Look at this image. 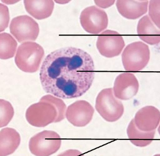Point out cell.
<instances>
[{"mask_svg":"<svg viewBox=\"0 0 160 156\" xmlns=\"http://www.w3.org/2000/svg\"><path fill=\"white\" fill-rule=\"evenodd\" d=\"M137 34L141 39L151 45L160 42V30L155 26L149 15L145 16L138 21Z\"/></svg>","mask_w":160,"mask_h":156,"instance_id":"5bb4252c","label":"cell"},{"mask_svg":"<svg viewBox=\"0 0 160 156\" xmlns=\"http://www.w3.org/2000/svg\"><path fill=\"white\" fill-rule=\"evenodd\" d=\"M93 59L83 50L66 47L47 55L40 72L45 92L57 98L70 99L87 93L95 77Z\"/></svg>","mask_w":160,"mask_h":156,"instance_id":"6da1fadb","label":"cell"},{"mask_svg":"<svg viewBox=\"0 0 160 156\" xmlns=\"http://www.w3.org/2000/svg\"><path fill=\"white\" fill-rule=\"evenodd\" d=\"M17 42L7 33L0 34V59L7 60L14 57L16 52Z\"/></svg>","mask_w":160,"mask_h":156,"instance_id":"ac0fdd59","label":"cell"},{"mask_svg":"<svg viewBox=\"0 0 160 156\" xmlns=\"http://www.w3.org/2000/svg\"><path fill=\"white\" fill-rule=\"evenodd\" d=\"M122 62L127 71H140L147 65L150 59L149 46L141 41L133 42L125 48Z\"/></svg>","mask_w":160,"mask_h":156,"instance_id":"277c9868","label":"cell"},{"mask_svg":"<svg viewBox=\"0 0 160 156\" xmlns=\"http://www.w3.org/2000/svg\"><path fill=\"white\" fill-rule=\"evenodd\" d=\"M14 115V108L11 103L7 100L0 99V128L7 126Z\"/></svg>","mask_w":160,"mask_h":156,"instance_id":"d6986e66","label":"cell"},{"mask_svg":"<svg viewBox=\"0 0 160 156\" xmlns=\"http://www.w3.org/2000/svg\"><path fill=\"white\" fill-rule=\"evenodd\" d=\"M10 31L19 43L31 42L38 38L39 27L38 23L29 16H19L12 20Z\"/></svg>","mask_w":160,"mask_h":156,"instance_id":"ba28073f","label":"cell"},{"mask_svg":"<svg viewBox=\"0 0 160 156\" xmlns=\"http://www.w3.org/2000/svg\"><path fill=\"white\" fill-rule=\"evenodd\" d=\"M44 56L43 47L38 43L26 42L18 47L15 58L17 66L25 73L38 71Z\"/></svg>","mask_w":160,"mask_h":156,"instance_id":"7a4b0ae2","label":"cell"},{"mask_svg":"<svg viewBox=\"0 0 160 156\" xmlns=\"http://www.w3.org/2000/svg\"><path fill=\"white\" fill-rule=\"evenodd\" d=\"M115 1H94L95 4L101 8H108L114 4Z\"/></svg>","mask_w":160,"mask_h":156,"instance_id":"cb8c5ba5","label":"cell"},{"mask_svg":"<svg viewBox=\"0 0 160 156\" xmlns=\"http://www.w3.org/2000/svg\"><path fill=\"white\" fill-rule=\"evenodd\" d=\"M80 22L83 29L91 34H99L106 29L108 24L106 12L95 6L88 7L82 11Z\"/></svg>","mask_w":160,"mask_h":156,"instance_id":"52a82bcc","label":"cell"},{"mask_svg":"<svg viewBox=\"0 0 160 156\" xmlns=\"http://www.w3.org/2000/svg\"><path fill=\"white\" fill-rule=\"evenodd\" d=\"M57 116V110L54 105L43 100H40L30 105L26 112V118L28 123L38 128L56 123Z\"/></svg>","mask_w":160,"mask_h":156,"instance_id":"8992f818","label":"cell"},{"mask_svg":"<svg viewBox=\"0 0 160 156\" xmlns=\"http://www.w3.org/2000/svg\"><path fill=\"white\" fill-rule=\"evenodd\" d=\"M149 1L118 0L116 6L119 14L130 20L138 19L147 12Z\"/></svg>","mask_w":160,"mask_h":156,"instance_id":"4fadbf2b","label":"cell"},{"mask_svg":"<svg viewBox=\"0 0 160 156\" xmlns=\"http://www.w3.org/2000/svg\"><path fill=\"white\" fill-rule=\"evenodd\" d=\"M138 89L139 83L135 75L131 73H125L117 76L112 90L117 98L127 100L137 94Z\"/></svg>","mask_w":160,"mask_h":156,"instance_id":"8fae6325","label":"cell"},{"mask_svg":"<svg viewBox=\"0 0 160 156\" xmlns=\"http://www.w3.org/2000/svg\"><path fill=\"white\" fill-rule=\"evenodd\" d=\"M58 156H84V155L78 150L70 149L60 153Z\"/></svg>","mask_w":160,"mask_h":156,"instance_id":"603a6c76","label":"cell"},{"mask_svg":"<svg viewBox=\"0 0 160 156\" xmlns=\"http://www.w3.org/2000/svg\"><path fill=\"white\" fill-rule=\"evenodd\" d=\"M133 120L136 127L140 131H155L160 124V111L153 106H146L138 111Z\"/></svg>","mask_w":160,"mask_h":156,"instance_id":"7c38bea8","label":"cell"},{"mask_svg":"<svg viewBox=\"0 0 160 156\" xmlns=\"http://www.w3.org/2000/svg\"><path fill=\"white\" fill-rule=\"evenodd\" d=\"M160 156V154H156V155H155V156Z\"/></svg>","mask_w":160,"mask_h":156,"instance_id":"d4e9b609","label":"cell"},{"mask_svg":"<svg viewBox=\"0 0 160 156\" xmlns=\"http://www.w3.org/2000/svg\"><path fill=\"white\" fill-rule=\"evenodd\" d=\"M61 142V137L57 133L45 130L30 138L29 148L35 156H50L58 151Z\"/></svg>","mask_w":160,"mask_h":156,"instance_id":"5b68a950","label":"cell"},{"mask_svg":"<svg viewBox=\"0 0 160 156\" xmlns=\"http://www.w3.org/2000/svg\"><path fill=\"white\" fill-rule=\"evenodd\" d=\"M40 100H43V101L49 102L53 104L56 108L58 116H57L56 123L61 122L65 118L67 108L65 103L62 99L59 98L57 97L49 94V95L43 96L40 98Z\"/></svg>","mask_w":160,"mask_h":156,"instance_id":"ffe728a7","label":"cell"},{"mask_svg":"<svg viewBox=\"0 0 160 156\" xmlns=\"http://www.w3.org/2000/svg\"><path fill=\"white\" fill-rule=\"evenodd\" d=\"M160 0L150 1L149 4V16L155 25L160 28Z\"/></svg>","mask_w":160,"mask_h":156,"instance_id":"44dd1931","label":"cell"},{"mask_svg":"<svg viewBox=\"0 0 160 156\" xmlns=\"http://www.w3.org/2000/svg\"><path fill=\"white\" fill-rule=\"evenodd\" d=\"M10 18L8 7L0 3V32H3L8 27Z\"/></svg>","mask_w":160,"mask_h":156,"instance_id":"7402d4cb","label":"cell"},{"mask_svg":"<svg viewBox=\"0 0 160 156\" xmlns=\"http://www.w3.org/2000/svg\"><path fill=\"white\" fill-rule=\"evenodd\" d=\"M20 143V135L16 130L10 128H3L0 131V156L14 153Z\"/></svg>","mask_w":160,"mask_h":156,"instance_id":"9a60e30c","label":"cell"},{"mask_svg":"<svg viewBox=\"0 0 160 156\" xmlns=\"http://www.w3.org/2000/svg\"><path fill=\"white\" fill-rule=\"evenodd\" d=\"M127 132L128 138L133 145L139 147H145L152 143L155 138L156 131L146 132L140 131L136 127L132 119L128 124Z\"/></svg>","mask_w":160,"mask_h":156,"instance_id":"e0dca14e","label":"cell"},{"mask_svg":"<svg viewBox=\"0 0 160 156\" xmlns=\"http://www.w3.org/2000/svg\"><path fill=\"white\" fill-rule=\"evenodd\" d=\"M125 46V41L122 36L114 31H104L97 40V47L99 53L107 58L118 56Z\"/></svg>","mask_w":160,"mask_h":156,"instance_id":"9c48e42d","label":"cell"},{"mask_svg":"<svg viewBox=\"0 0 160 156\" xmlns=\"http://www.w3.org/2000/svg\"><path fill=\"white\" fill-rule=\"evenodd\" d=\"M24 4L27 12L37 20L49 17L54 7V3L52 0H26Z\"/></svg>","mask_w":160,"mask_h":156,"instance_id":"2e32d148","label":"cell"},{"mask_svg":"<svg viewBox=\"0 0 160 156\" xmlns=\"http://www.w3.org/2000/svg\"><path fill=\"white\" fill-rule=\"evenodd\" d=\"M94 113V108L88 102L78 100L67 108L65 117L74 126L83 127L91 122Z\"/></svg>","mask_w":160,"mask_h":156,"instance_id":"30bf717a","label":"cell"},{"mask_svg":"<svg viewBox=\"0 0 160 156\" xmlns=\"http://www.w3.org/2000/svg\"><path fill=\"white\" fill-rule=\"evenodd\" d=\"M95 108L101 117L108 122H116L124 113L122 103L114 97L112 88L103 89L98 93Z\"/></svg>","mask_w":160,"mask_h":156,"instance_id":"3957f363","label":"cell"}]
</instances>
